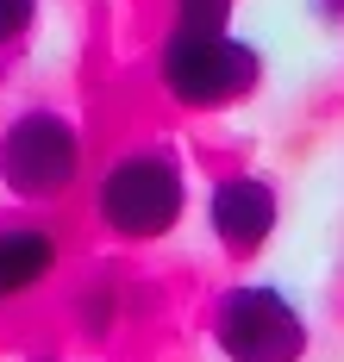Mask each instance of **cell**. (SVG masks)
Masks as SVG:
<instances>
[{
	"instance_id": "obj_1",
	"label": "cell",
	"mask_w": 344,
	"mask_h": 362,
	"mask_svg": "<svg viewBox=\"0 0 344 362\" xmlns=\"http://www.w3.org/2000/svg\"><path fill=\"white\" fill-rule=\"evenodd\" d=\"M188 213V181L169 150H119L94 181V218L119 244H156Z\"/></svg>"
},
{
	"instance_id": "obj_2",
	"label": "cell",
	"mask_w": 344,
	"mask_h": 362,
	"mask_svg": "<svg viewBox=\"0 0 344 362\" xmlns=\"http://www.w3.org/2000/svg\"><path fill=\"white\" fill-rule=\"evenodd\" d=\"M156 81L176 107L213 112L231 100H251L263 81V57L231 32H169L156 50Z\"/></svg>"
},
{
	"instance_id": "obj_3",
	"label": "cell",
	"mask_w": 344,
	"mask_h": 362,
	"mask_svg": "<svg viewBox=\"0 0 344 362\" xmlns=\"http://www.w3.org/2000/svg\"><path fill=\"white\" fill-rule=\"evenodd\" d=\"M213 350L226 362H301L306 356V319L301 306L269 281H231L213 300Z\"/></svg>"
},
{
	"instance_id": "obj_4",
	"label": "cell",
	"mask_w": 344,
	"mask_h": 362,
	"mask_svg": "<svg viewBox=\"0 0 344 362\" xmlns=\"http://www.w3.org/2000/svg\"><path fill=\"white\" fill-rule=\"evenodd\" d=\"M0 181L19 200H63L81 181V132L69 112L32 107L0 132Z\"/></svg>"
},
{
	"instance_id": "obj_5",
	"label": "cell",
	"mask_w": 344,
	"mask_h": 362,
	"mask_svg": "<svg viewBox=\"0 0 344 362\" xmlns=\"http://www.w3.org/2000/svg\"><path fill=\"white\" fill-rule=\"evenodd\" d=\"M275 187L263 175H219L207 194V225L226 256H257L275 231Z\"/></svg>"
},
{
	"instance_id": "obj_6",
	"label": "cell",
	"mask_w": 344,
	"mask_h": 362,
	"mask_svg": "<svg viewBox=\"0 0 344 362\" xmlns=\"http://www.w3.org/2000/svg\"><path fill=\"white\" fill-rule=\"evenodd\" d=\"M50 269H57V231L50 225H38V218L0 225V306H13L32 288H44Z\"/></svg>"
},
{
	"instance_id": "obj_7",
	"label": "cell",
	"mask_w": 344,
	"mask_h": 362,
	"mask_svg": "<svg viewBox=\"0 0 344 362\" xmlns=\"http://www.w3.org/2000/svg\"><path fill=\"white\" fill-rule=\"evenodd\" d=\"M231 0H169V32H226Z\"/></svg>"
},
{
	"instance_id": "obj_8",
	"label": "cell",
	"mask_w": 344,
	"mask_h": 362,
	"mask_svg": "<svg viewBox=\"0 0 344 362\" xmlns=\"http://www.w3.org/2000/svg\"><path fill=\"white\" fill-rule=\"evenodd\" d=\"M76 319H81V331L107 337V331H113V288H107V281H94V288L76 300Z\"/></svg>"
},
{
	"instance_id": "obj_9",
	"label": "cell",
	"mask_w": 344,
	"mask_h": 362,
	"mask_svg": "<svg viewBox=\"0 0 344 362\" xmlns=\"http://www.w3.org/2000/svg\"><path fill=\"white\" fill-rule=\"evenodd\" d=\"M32 19H38V0H0V50H13L32 32Z\"/></svg>"
},
{
	"instance_id": "obj_10",
	"label": "cell",
	"mask_w": 344,
	"mask_h": 362,
	"mask_svg": "<svg viewBox=\"0 0 344 362\" xmlns=\"http://www.w3.org/2000/svg\"><path fill=\"white\" fill-rule=\"evenodd\" d=\"M319 6H332V13H344V0H319Z\"/></svg>"
},
{
	"instance_id": "obj_11",
	"label": "cell",
	"mask_w": 344,
	"mask_h": 362,
	"mask_svg": "<svg viewBox=\"0 0 344 362\" xmlns=\"http://www.w3.org/2000/svg\"><path fill=\"white\" fill-rule=\"evenodd\" d=\"M38 362H50V356H38Z\"/></svg>"
}]
</instances>
